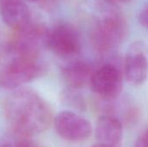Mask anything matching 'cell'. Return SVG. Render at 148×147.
<instances>
[{
    "label": "cell",
    "instance_id": "ba28073f",
    "mask_svg": "<svg viewBox=\"0 0 148 147\" xmlns=\"http://www.w3.org/2000/svg\"><path fill=\"white\" fill-rule=\"evenodd\" d=\"M49 29L42 24L29 23L26 28L18 31V36L11 43L10 49L16 55L38 56L42 47L47 48Z\"/></svg>",
    "mask_w": 148,
    "mask_h": 147
},
{
    "label": "cell",
    "instance_id": "8fae6325",
    "mask_svg": "<svg viewBox=\"0 0 148 147\" xmlns=\"http://www.w3.org/2000/svg\"><path fill=\"white\" fill-rule=\"evenodd\" d=\"M123 126L121 120L110 114L101 116L95 126V136L98 143L108 147H121Z\"/></svg>",
    "mask_w": 148,
    "mask_h": 147
},
{
    "label": "cell",
    "instance_id": "7a4b0ae2",
    "mask_svg": "<svg viewBox=\"0 0 148 147\" xmlns=\"http://www.w3.org/2000/svg\"><path fill=\"white\" fill-rule=\"evenodd\" d=\"M126 20L115 9L106 8L100 13L93 29V40L101 51L114 49L126 36Z\"/></svg>",
    "mask_w": 148,
    "mask_h": 147
},
{
    "label": "cell",
    "instance_id": "5bb4252c",
    "mask_svg": "<svg viewBox=\"0 0 148 147\" xmlns=\"http://www.w3.org/2000/svg\"><path fill=\"white\" fill-rule=\"evenodd\" d=\"M134 147H148V129L140 135L135 142Z\"/></svg>",
    "mask_w": 148,
    "mask_h": 147
},
{
    "label": "cell",
    "instance_id": "52a82bcc",
    "mask_svg": "<svg viewBox=\"0 0 148 147\" xmlns=\"http://www.w3.org/2000/svg\"><path fill=\"white\" fill-rule=\"evenodd\" d=\"M123 75L134 86L143 84L148 77V59L143 42L131 43L123 61Z\"/></svg>",
    "mask_w": 148,
    "mask_h": 147
},
{
    "label": "cell",
    "instance_id": "9c48e42d",
    "mask_svg": "<svg viewBox=\"0 0 148 147\" xmlns=\"http://www.w3.org/2000/svg\"><path fill=\"white\" fill-rule=\"evenodd\" d=\"M0 13L3 22L16 31L23 29L30 23V11L23 0H3Z\"/></svg>",
    "mask_w": 148,
    "mask_h": 147
},
{
    "label": "cell",
    "instance_id": "5b68a950",
    "mask_svg": "<svg viewBox=\"0 0 148 147\" xmlns=\"http://www.w3.org/2000/svg\"><path fill=\"white\" fill-rule=\"evenodd\" d=\"M47 49L63 58L77 55L82 49V40L78 30L68 23L56 24L49 30Z\"/></svg>",
    "mask_w": 148,
    "mask_h": 147
},
{
    "label": "cell",
    "instance_id": "7c38bea8",
    "mask_svg": "<svg viewBox=\"0 0 148 147\" xmlns=\"http://www.w3.org/2000/svg\"><path fill=\"white\" fill-rule=\"evenodd\" d=\"M3 147H42L33 141L30 137L21 136L11 132V136L0 142Z\"/></svg>",
    "mask_w": 148,
    "mask_h": 147
},
{
    "label": "cell",
    "instance_id": "277c9868",
    "mask_svg": "<svg viewBox=\"0 0 148 147\" xmlns=\"http://www.w3.org/2000/svg\"><path fill=\"white\" fill-rule=\"evenodd\" d=\"M122 76L121 69L114 63H104L94 70L89 88L94 94L104 100L115 99L123 88Z\"/></svg>",
    "mask_w": 148,
    "mask_h": 147
},
{
    "label": "cell",
    "instance_id": "4fadbf2b",
    "mask_svg": "<svg viewBox=\"0 0 148 147\" xmlns=\"http://www.w3.org/2000/svg\"><path fill=\"white\" fill-rule=\"evenodd\" d=\"M138 19L140 23L148 30V3L144 5L139 12Z\"/></svg>",
    "mask_w": 148,
    "mask_h": 147
},
{
    "label": "cell",
    "instance_id": "ac0fdd59",
    "mask_svg": "<svg viewBox=\"0 0 148 147\" xmlns=\"http://www.w3.org/2000/svg\"><path fill=\"white\" fill-rule=\"evenodd\" d=\"M0 147H3V145H2L1 143H0Z\"/></svg>",
    "mask_w": 148,
    "mask_h": 147
},
{
    "label": "cell",
    "instance_id": "9a60e30c",
    "mask_svg": "<svg viewBox=\"0 0 148 147\" xmlns=\"http://www.w3.org/2000/svg\"><path fill=\"white\" fill-rule=\"evenodd\" d=\"M91 147H108V146H104V145H101V144H100V143H97V144H95V145L92 146Z\"/></svg>",
    "mask_w": 148,
    "mask_h": 147
},
{
    "label": "cell",
    "instance_id": "e0dca14e",
    "mask_svg": "<svg viewBox=\"0 0 148 147\" xmlns=\"http://www.w3.org/2000/svg\"><path fill=\"white\" fill-rule=\"evenodd\" d=\"M28 1H29V2H37L39 0H28Z\"/></svg>",
    "mask_w": 148,
    "mask_h": 147
},
{
    "label": "cell",
    "instance_id": "6da1fadb",
    "mask_svg": "<svg viewBox=\"0 0 148 147\" xmlns=\"http://www.w3.org/2000/svg\"><path fill=\"white\" fill-rule=\"evenodd\" d=\"M3 113L12 133L32 137L45 132L53 123L49 104L29 88H17L3 101Z\"/></svg>",
    "mask_w": 148,
    "mask_h": 147
},
{
    "label": "cell",
    "instance_id": "30bf717a",
    "mask_svg": "<svg viewBox=\"0 0 148 147\" xmlns=\"http://www.w3.org/2000/svg\"><path fill=\"white\" fill-rule=\"evenodd\" d=\"M93 66L83 59H73L62 69L64 82L72 90L81 89L89 86L94 72Z\"/></svg>",
    "mask_w": 148,
    "mask_h": 147
},
{
    "label": "cell",
    "instance_id": "8992f818",
    "mask_svg": "<svg viewBox=\"0 0 148 147\" xmlns=\"http://www.w3.org/2000/svg\"><path fill=\"white\" fill-rule=\"evenodd\" d=\"M54 127L57 134L68 141H82L89 138L92 133L90 122L73 111H62L54 117Z\"/></svg>",
    "mask_w": 148,
    "mask_h": 147
},
{
    "label": "cell",
    "instance_id": "2e32d148",
    "mask_svg": "<svg viewBox=\"0 0 148 147\" xmlns=\"http://www.w3.org/2000/svg\"><path fill=\"white\" fill-rule=\"evenodd\" d=\"M110 1H117V2H125V1H127V0H110Z\"/></svg>",
    "mask_w": 148,
    "mask_h": 147
},
{
    "label": "cell",
    "instance_id": "3957f363",
    "mask_svg": "<svg viewBox=\"0 0 148 147\" xmlns=\"http://www.w3.org/2000/svg\"><path fill=\"white\" fill-rule=\"evenodd\" d=\"M43 66L38 56L16 55L0 73V86L5 89H17L38 78Z\"/></svg>",
    "mask_w": 148,
    "mask_h": 147
}]
</instances>
